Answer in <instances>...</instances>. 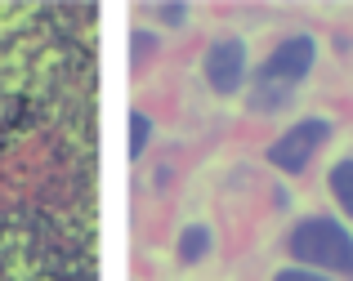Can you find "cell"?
I'll return each instance as SVG.
<instances>
[{
  "instance_id": "6da1fadb",
  "label": "cell",
  "mask_w": 353,
  "mask_h": 281,
  "mask_svg": "<svg viewBox=\"0 0 353 281\" xmlns=\"http://www.w3.org/2000/svg\"><path fill=\"white\" fill-rule=\"evenodd\" d=\"M313 63H318V41H313L309 32L282 36V41L259 59V67L250 72V112H259V116L286 112L291 98H295V90L309 81Z\"/></svg>"
},
{
  "instance_id": "7a4b0ae2",
  "label": "cell",
  "mask_w": 353,
  "mask_h": 281,
  "mask_svg": "<svg viewBox=\"0 0 353 281\" xmlns=\"http://www.w3.org/2000/svg\"><path fill=\"white\" fill-rule=\"evenodd\" d=\"M286 250L300 268H313V273H345L353 277V232L331 214H309L300 219L291 232H286Z\"/></svg>"
},
{
  "instance_id": "3957f363",
  "label": "cell",
  "mask_w": 353,
  "mask_h": 281,
  "mask_svg": "<svg viewBox=\"0 0 353 281\" xmlns=\"http://www.w3.org/2000/svg\"><path fill=\"white\" fill-rule=\"evenodd\" d=\"M327 143H331V121H322V116H304V121H295L286 134H277L273 143H268V165L295 179V174L309 170L313 156H318Z\"/></svg>"
},
{
  "instance_id": "277c9868",
  "label": "cell",
  "mask_w": 353,
  "mask_h": 281,
  "mask_svg": "<svg viewBox=\"0 0 353 281\" xmlns=\"http://www.w3.org/2000/svg\"><path fill=\"white\" fill-rule=\"evenodd\" d=\"M201 76H206L210 94L228 98L250 81V50L241 36H219L206 45V59H201Z\"/></svg>"
},
{
  "instance_id": "5b68a950",
  "label": "cell",
  "mask_w": 353,
  "mask_h": 281,
  "mask_svg": "<svg viewBox=\"0 0 353 281\" xmlns=\"http://www.w3.org/2000/svg\"><path fill=\"white\" fill-rule=\"evenodd\" d=\"M210 246H215V232L206 228V223H188V228L179 232V246H174V255H179L183 268L201 264V259L210 255Z\"/></svg>"
},
{
  "instance_id": "8992f818",
  "label": "cell",
  "mask_w": 353,
  "mask_h": 281,
  "mask_svg": "<svg viewBox=\"0 0 353 281\" xmlns=\"http://www.w3.org/2000/svg\"><path fill=\"white\" fill-rule=\"evenodd\" d=\"M327 183H331V196H336V205H340L345 214H353V156H345V161L331 165Z\"/></svg>"
},
{
  "instance_id": "52a82bcc",
  "label": "cell",
  "mask_w": 353,
  "mask_h": 281,
  "mask_svg": "<svg viewBox=\"0 0 353 281\" xmlns=\"http://www.w3.org/2000/svg\"><path fill=\"white\" fill-rule=\"evenodd\" d=\"M148 138H152V121L143 116V112H130V156H143V147H148Z\"/></svg>"
},
{
  "instance_id": "ba28073f",
  "label": "cell",
  "mask_w": 353,
  "mask_h": 281,
  "mask_svg": "<svg viewBox=\"0 0 353 281\" xmlns=\"http://www.w3.org/2000/svg\"><path fill=\"white\" fill-rule=\"evenodd\" d=\"M148 18H161V23H170V27H183L188 23V5H152Z\"/></svg>"
},
{
  "instance_id": "9c48e42d",
  "label": "cell",
  "mask_w": 353,
  "mask_h": 281,
  "mask_svg": "<svg viewBox=\"0 0 353 281\" xmlns=\"http://www.w3.org/2000/svg\"><path fill=\"white\" fill-rule=\"evenodd\" d=\"M273 281H331L327 273H313V268H282Z\"/></svg>"
}]
</instances>
